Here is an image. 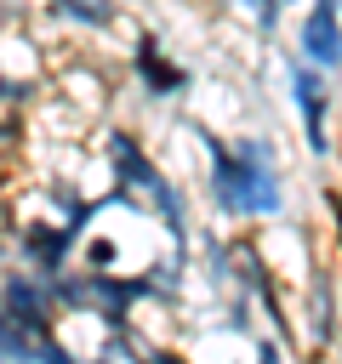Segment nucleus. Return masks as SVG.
<instances>
[{"instance_id":"1a4fd4ad","label":"nucleus","mask_w":342,"mask_h":364,"mask_svg":"<svg viewBox=\"0 0 342 364\" xmlns=\"http://www.w3.org/2000/svg\"><path fill=\"white\" fill-rule=\"evenodd\" d=\"M51 11H63V17L80 23V28H108V23L120 17L114 0H51Z\"/></svg>"},{"instance_id":"20e7f679","label":"nucleus","mask_w":342,"mask_h":364,"mask_svg":"<svg viewBox=\"0 0 342 364\" xmlns=\"http://www.w3.org/2000/svg\"><path fill=\"white\" fill-rule=\"evenodd\" d=\"M17 250H23V267L57 279V273L68 267L74 233H68V222H23V228H17Z\"/></svg>"},{"instance_id":"f8f14e48","label":"nucleus","mask_w":342,"mask_h":364,"mask_svg":"<svg viewBox=\"0 0 342 364\" xmlns=\"http://www.w3.org/2000/svg\"><path fill=\"white\" fill-rule=\"evenodd\" d=\"M28 97H34V85H28V80L0 74V102H6V108H11V102H28Z\"/></svg>"},{"instance_id":"0eeeda50","label":"nucleus","mask_w":342,"mask_h":364,"mask_svg":"<svg viewBox=\"0 0 342 364\" xmlns=\"http://www.w3.org/2000/svg\"><path fill=\"white\" fill-rule=\"evenodd\" d=\"M148 199H154V216H160V228L171 233V245H177V250H188V210H182L177 182H171V176H160V182L148 188Z\"/></svg>"},{"instance_id":"7ed1b4c3","label":"nucleus","mask_w":342,"mask_h":364,"mask_svg":"<svg viewBox=\"0 0 342 364\" xmlns=\"http://www.w3.org/2000/svg\"><path fill=\"white\" fill-rule=\"evenodd\" d=\"M0 296H6V307H11V318L23 324V330H34L40 341L46 336H57V290H51V279L46 273H34V267H17V273H6L0 279Z\"/></svg>"},{"instance_id":"f257e3e1","label":"nucleus","mask_w":342,"mask_h":364,"mask_svg":"<svg viewBox=\"0 0 342 364\" xmlns=\"http://www.w3.org/2000/svg\"><path fill=\"white\" fill-rule=\"evenodd\" d=\"M200 148H205V165H211L205 182H211L217 210H228L239 222H256V216H279L285 210V182L274 171L268 136H239L228 148L217 131H200Z\"/></svg>"},{"instance_id":"f03ea898","label":"nucleus","mask_w":342,"mask_h":364,"mask_svg":"<svg viewBox=\"0 0 342 364\" xmlns=\"http://www.w3.org/2000/svg\"><path fill=\"white\" fill-rule=\"evenodd\" d=\"M285 85H291V102H296V114H302V142H308V154H331V85H325V68L319 63H296L291 57V68H285Z\"/></svg>"},{"instance_id":"423d86ee","label":"nucleus","mask_w":342,"mask_h":364,"mask_svg":"<svg viewBox=\"0 0 342 364\" xmlns=\"http://www.w3.org/2000/svg\"><path fill=\"white\" fill-rule=\"evenodd\" d=\"M103 154H108V165H114V182H125V188H154L160 182V165L148 159V148L131 136V131H108L103 136Z\"/></svg>"},{"instance_id":"4468645a","label":"nucleus","mask_w":342,"mask_h":364,"mask_svg":"<svg viewBox=\"0 0 342 364\" xmlns=\"http://www.w3.org/2000/svg\"><path fill=\"white\" fill-rule=\"evenodd\" d=\"M285 6H296V0H285Z\"/></svg>"},{"instance_id":"9d476101","label":"nucleus","mask_w":342,"mask_h":364,"mask_svg":"<svg viewBox=\"0 0 342 364\" xmlns=\"http://www.w3.org/2000/svg\"><path fill=\"white\" fill-rule=\"evenodd\" d=\"M34 347H40V336L23 330V324L11 318V307H6V296H0V353H6V358H34Z\"/></svg>"},{"instance_id":"ddd939ff","label":"nucleus","mask_w":342,"mask_h":364,"mask_svg":"<svg viewBox=\"0 0 342 364\" xmlns=\"http://www.w3.org/2000/svg\"><path fill=\"white\" fill-rule=\"evenodd\" d=\"M34 358H40V364H68V347H63L57 336H46V341L34 347Z\"/></svg>"},{"instance_id":"39448f33","label":"nucleus","mask_w":342,"mask_h":364,"mask_svg":"<svg viewBox=\"0 0 342 364\" xmlns=\"http://www.w3.org/2000/svg\"><path fill=\"white\" fill-rule=\"evenodd\" d=\"M131 68H137V80H142L148 97H182V91H188V68H177V63L160 51L154 34H137V46H131Z\"/></svg>"},{"instance_id":"9b49d317","label":"nucleus","mask_w":342,"mask_h":364,"mask_svg":"<svg viewBox=\"0 0 342 364\" xmlns=\"http://www.w3.org/2000/svg\"><path fill=\"white\" fill-rule=\"evenodd\" d=\"M228 6H239V11L262 28V34H268V28L279 23V11H285V0H228Z\"/></svg>"},{"instance_id":"6e6552de","label":"nucleus","mask_w":342,"mask_h":364,"mask_svg":"<svg viewBox=\"0 0 342 364\" xmlns=\"http://www.w3.org/2000/svg\"><path fill=\"white\" fill-rule=\"evenodd\" d=\"M308 336H314V347H331V336H336V296H331V273H314V301H308Z\"/></svg>"}]
</instances>
